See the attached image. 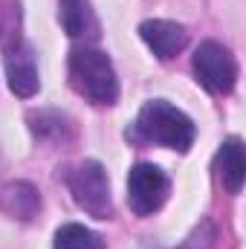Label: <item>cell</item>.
<instances>
[{
    "label": "cell",
    "instance_id": "6da1fadb",
    "mask_svg": "<svg viewBox=\"0 0 246 249\" xmlns=\"http://www.w3.org/2000/svg\"><path fill=\"white\" fill-rule=\"evenodd\" d=\"M70 84L93 105H113L119 96L113 61L96 47H78L70 53Z\"/></svg>",
    "mask_w": 246,
    "mask_h": 249
},
{
    "label": "cell",
    "instance_id": "7a4b0ae2",
    "mask_svg": "<svg viewBox=\"0 0 246 249\" xmlns=\"http://www.w3.org/2000/svg\"><path fill=\"white\" fill-rule=\"evenodd\" d=\"M136 133L145 139V142H154V145H165L171 151H188L191 142H194V122L185 116L180 107L168 105L165 99H154L148 102L139 116H136Z\"/></svg>",
    "mask_w": 246,
    "mask_h": 249
},
{
    "label": "cell",
    "instance_id": "3957f363",
    "mask_svg": "<svg viewBox=\"0 0 246 249\" xmlns=\"http://www.w3.org/2000/svg\"><path fill=\"white\" fill-rule=\"evenodd\" d=\"M67 186L72 191V200L78 203V209H84L90 217H99V220L113 217L110 183H107V171H105L102 162L84 160L81 165H75L70 171Z\"/></svg>",
    "mask_w": 246,
    "mask_h": 249
},
{
    "label": "cell",
    "instance_id": "277c9868",
    "mask_svg": "<svg viewBox=\"0 0 246 249\" xmlns=\"http://www.w3.org/2000/svg\"><path fill=\"white\" fill-rule=\"evenodd\" d=\"M194 75L197 81L209 90V93H217V96H226L235 90V81H238V61L235 55L217 44V41H203L197 50H194Z\"/></svg>",
    "mask_w": 246,
    "mask_h": 249
},
{
    "label": "cell",
    "instance_id": "5b68a950",
    "mask_svg": "<svg viewBox=\"0 0 246 249\" xmlns=\"http://www.w3.org/2000/svg\"><path fill=\"white\" fill-rule=\"evenodd\" d=\"M168 194H171V183L157 165L139 162L130 168V174H127V206L133 214L148 217V214L159 212L165 206Z\"/></svg>",
    "mask_w": 246,
    "mask_h": 249
},
{
    "label": "cell",
    "instance_id": "8992f818",
    "mask_svg": "<svg viewBox=\"0 0 246 249\" xmlns=\"http://www.w3.org/2000/svg\"><path fill=\"white\" fill-rule=\"evenodd\" d=\"M3 64H6V78L15 96L29 99L38 93L41 78H38V61H35V50L15 32L12 38L3 41Z\"/></svg>",
    "mask_w": 246,
    "mask_h": 249
},
{
    "label": "cell",
    "instance_id": "52a82bcc",
    "mask_svg": "<svg viewBox=\"0 0 246 249\" xmlns=\"http://www.w3.org/2000/svg\"><path fill=\"white\" fill-rule=\"evenodd\" d=\"M139 35L159 61L174 58L185 47V29L174 20H145L139 26Z\"/></svg>",
    "mask_w": 246,
    "mask_h": 249
},
{
    "label": "cell",
    "instance_id": "ba28073f",
    "mask_svg": "<svg viewBox=\"0 0 246 249\" xmlns=\"http://www.w3.org/2000/svg\"><path fill=\"white\" fill-rule=\"evenodd\" d=\"M58 18L70 38H78V41L99 38V20L87 0H58Z\"/></svg>",
    "mask_w": 246,
    "mask_h": 249
},
{
    "label": "cell",
    "instance_id": "9c48e42d",
    "mask_svg": "<svg viewBox=\"0 0 246 249\" xmlns=\"http://www.w3.org/2000/svg\"><path fill=\"white\" fill-rule=\"evenodd\" d=\"M0 209L9 217H15V220L29 223L41 212V194H38V188L29 186V183H9L0 191Z\"/></svg>",
    "mask_w": 246,
    "mask_h": 249
},
{
    "label": "cell",
    "instance_id": "30bf717a",
    "mask_svg": "<svg viewBox=\"0 0 246 249\" xmlns=\"http://www.w3.org/2000/svg\"><path fill=\"white\" fill-rule=\"evenodd\" d=\"M217 174L220 183L229 194H241L244 188V177H246V160H244V142L238 136L226 139L217 151Z\"/></svg>",
    "mask_w": 246,
    "mask_h": 249
},
{
    "label": "cell",
    "instance_id": "8fae6325",
    "mask_svg": "<svg viewBox=\"0 0 246 249\" xmlns=\"http://www.w3.org/2000/svg\"><path fill=\"white\" fill-rule=\"evenodd\" d=\"M53 249H105V244L93 229H87L81 223H64L55 232Z\"/></svg>",
    "mask_w": 246,
    "mask_h": 249
}]
</instances>
